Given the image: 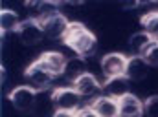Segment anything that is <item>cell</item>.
Segmentation results:
<instances>
[{"mask_svg":"<svg viewBox=\"0 0 158 117\" xmlns=\"http://www.w3.org/2000/svg\"><path fill=\"white\" fill-rule=\"evenodd\" d=\"M64 42L77 53L81 59L94 55V53H96V48H98L96 37H94L83 24H79V22H72V24L68 26Z\"/></svg>","mask_w":158,"mask_h":117,"instance_id":"1","label":"cell"},{"mask_svg":"<svg viewBox=\"0 0 158 117\" xmlns=\"http://www.w3.org/2000/svg\"><path fill=\"white\" fill-rule=\"evenodd\" d=\"M52 99L57 110H63V112H76L81 104V95L76 88H57Z\"/></svg>","mask_w":158,"mask_h":117,"instance_id":"2","label":"cell"},{"mask_svg":"<svg viewBox=\"0 0 158 117\" xmlns=\"http://www.w3.org/2000/svg\"><path fill=\"white\" fill-rule=\"evenodd\" d=\"M40 26H42V31L46 37L50 39H64L66 37V31H68V26L70 22L66 20L64 15L57 13V15H52L44 20H39Z\"/></svg>","mask_w":158,"mask_h":117,"instance_id":"3","label":"cell"},{"mask_svg":"<svg viewBox=\"0 0 158 117\" xmlns=\"http://www.w3.org/2000/svg\"><path fill=\"white\" fill-rule=\"evenodd\" d=\"M17 33H19L20 42H22V44H28V46L40 42L42 37H44L42 26H40V22L37 20V18H28V20L20 22V26H19Z\"/></svg>","mask_w":158,"mask_h":117,"instance_id":"4","label":"cell"},{"mask_svg":"<svg viewBox=\"0 0 158 117\" xmlns=\"http://www.w3.org/2000/svg\"><path fill=\"white\" fill-rule=\"evenodd\" d=\"M9 99H11V103H13V106L17 110L28 112L35 104V90L31 86H17L9 93Z\"/></svg>","mask_w":158,"mask_h":117,"instance_id":"5","label":"cell"},{"mask_svg":"<svg viewBox=\"0 0 158 117\" xmlns=\"http://www.w3.org/2000/svg\"><path fill=\"white\" fill-rule=\"evenodd\" d=\"M127 57L121 53H109L101 59V70L103 73L109 77H118V75H125L127 70Z\"/></svg>","mask_w":158,"mask_h":117,"instance_id":"6","label":"cell"},{"mask_svg":"<svg viewBox=\"0 0 158 117\" xmlns=\"http://www.w3.org/2000/svg\"><path fill=\"white\" fill-rule=\"evenodd\" d=\"M26 79H28V82H30V86L33 88V90H44L50 82H52V75L40 66L39 60H35L33 64H30L28 66V70H26Z\"/></svg>","mask_w":158,"mask_h":117,"instance_id":"7","label":"cell"},{"mask_svg":"<svg viewBox=\"0 0 158 117\" xmlns=\"http://www.w3.org/2000/svg\"><path fill=\"white\" fill-rule=\"evenodd\" d=\"M40 62V66L52 75V77H57L61 73H64V66H66V59L64 55L61 53H55V51H46L40 55V59H37Z\"/></svg>","mask_w":158,"mask_h":117,"instance_id":"8","label":"cell"},{"mask_svg":"<svg viewBox=\"0 0 158 117\" xmlns=\"http://www.w3.org/2000/svg\"><path fill=\"white\" fill-rule=\"evenodd\" d=\"M118 106H119L118 117H142L143 115V103L132 93H127L121 99H118Z\"/></svg>","mask_w":158,"mask_h":117,"instance_id":"9","label":"cell"},{"mask_svg":"<svg viewBox=\"0 0 158 117\" xmlns=\"http://www.w3.org/2000/svg\"><path fill=\"white\" fill-rule=\"evenodd\" d=\"M90 110L98 117H118L119 115L118 99H112V97H98L92 103Z\"/></svg>","mask_w":158,"mask_h":117,"instance_id":"10","label":"cell"},{"mask_svg":"<svg viewBox=\"0 0 158 117\" xmlns=\"http://www.w3.org/2000/svg\"><path fill=\"white\" fill-rule=\"evenodd\" d=\"M105 92L112 99H121L123 95L129 93V77L127 75H118V77H109L105 82Z\"/></svg>","mask_w":158,"mask_h":117,"instance_id":"11","label":"cell"},{"mask_svg":"<svg viewBox=\"0 0 158 117\" xmlns=\"http://www.w3.org/2000/svg\"><path fill=\"white\" fill-rule=\"evenodd\" d=\"M147 72H149V64L143 60V57H131L127 60V70H125V75L129 77V80H142V79L147 77Z\"/></svg>","mask_w":158,"mask_h":117,"instance_id":"12","label":"cell"},{"mask_svg":"<svg viewBox=\"0 0 158 117\" xmlns=\"http://www.w3.org/2000/svg\"><path fill=\"white\" fill-rule=\"evenodd\" d=\"M74 88L79 92L81 97H90L99 90V82L96 80V77L92 73H85L74 82Z\"/></svg>","mask_w":158,"mask_h":117,"instance_id":"13","label":"cell"},{"mask_svg":"<svg viewBox=\"0 0 158 117\" xmlns=\"http://www.w3.org/2000/svg\"><path fill=\"white\" fill-rule=\"evenodd\" d=\"M155 40L151 39L145 31H138V33H134L131 40H129V44H131V49L134 51V55L136 57H142L147 49H149V46L153 44Z\"/></svg>","mask_w":158,"mask_h":117,"instance_id":"14","label":"cell"},{"mask_svg":"<svg viewBox=\"0 0 158 117\" xmlns=\"http://www.w3.org/2000/svg\"><path fill=\"white\" fill-rule=\"evenodd\" d=\"M19 26H20V22H19L17 13L11 11V9H2V13H0V29H2V35L9 33V31H17Z\"/></svg>","mask_w":158,"mask_h":117,"instance_id":"15","label":"cell"},{"mask_svg":"<svg viewBox=\"0 0 158 117\" xmlns=\"http://www.w3.org/2000/svg\"><path fill=\"white\" fill-rule=\"evenodd\" d=\"M86 73V64L83 59H70L66 60V66H64V75L70 79L72 82H76L81 75Z\"/></svg>","mask_w":158,"mask_h":117,"instance_id":"16","label":"cell"},{"mask_svg":"<svg viewBox=\"0 0 158 117\" xmlns=\"http://www.w3.org/2000/svg\"><path fill=\"white\" fill-rule=\"evenodd\" d=\"M142 24L145 28V33L151 37V39L158 42V11L156 13H147L142 17Z\"/></svg>","mask_w":158,"mask_h":117,"instance_id":"17","label":"cell"},{"mask_svg":"<svg viewBox=\"0 0 158 117\" xmlns=\"http://www.w3.org/2000/svg\"><path fill=\"white\" fill-rule=\"evenodd\" d=\"M142 57H143V60H145L149 66H156L158 68V42H153V44L149 46V49H147Z\"/></svg>","mask_w":158,"mask_h":117,"instance_id":"18","label":"cell"},{"mask_svg":"<svg viewBox=\"0 0 158 117\" xmlns=\"http://www.w3.org/2000/svg\"><path fill=\"white\" fill-rule=\"evenodd\" d=\"M143 112L147 117H158V95L149 97L143 103Z\"/></svg>","mask_w":158,"mask_h":117,"instance_id":"19","label":"cell"},{"mask_svg":"<svg viewBox=\"0 0 158 117\" xmlns=\"http://www.w3.org/2000/svg\"><path fill=\"white\" fill-rule=\"evenodd\" d=\"M53 117H77L76 112H63V110H57Z\"/></svg>","mask_w":158,"mask_h":117,"instance_id":"20","label":"cell"},{"mask_svg":"<svg viewBox=\"0 0 158 117\" xmlns=\"http://www.w3.org/2000/svg\"><path fill=\"white\" fill-rule=\"evenodd\" d=\"M77 117H98L90 108H85V110H81V112H77Z\"/></svg>","mask_w":158,"mask_h":117,"instance_id":"21","label":"cell"}]
</instances>
